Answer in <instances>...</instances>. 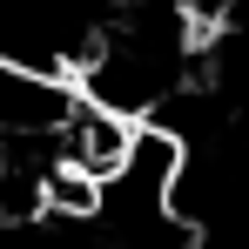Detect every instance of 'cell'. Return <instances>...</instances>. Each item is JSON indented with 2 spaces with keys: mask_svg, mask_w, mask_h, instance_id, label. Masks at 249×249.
I'll use <instances>...</instances> for the list:
<instances>
[]
</instances>
